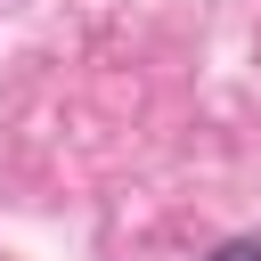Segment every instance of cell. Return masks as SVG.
<instances>
[{"mask_svg": "<svg viewBox=\"0 0 261 261\" xmlns=\"http://www.w3.org/2000/svg\"><path fill=\"white\" fill-rule=\"evenodd\" d=\"M212 261H261V237H237V245H220Z\"/></svg>", "mask_w": 261, "mask_h": 261, "instance_id": "1", "label": "cell"}]
</instances>
